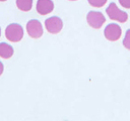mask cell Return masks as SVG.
Instances as JSON below:
<instances>
[{"label":"cell","instance_id":"1","mask_svg":"<svg viewBox=\"0 0 130 121\" xmlns=\"http://www.w3.org/2000/svg\"><path fill=\"white\" fill-rule=\"evenodd\" d=\"M5 36L8 40L12 42H17L21 40L23 36V29L21 25L17 23H11L5 28Z\"/></svg>","mask_w":130,"mask_h":121},{"label":"cell","instance_id":"2","mask_svg":"<svg viewBox=\"0 0 130 121\" xmlns=\"http://www.w3.org/2000/svg\"><path fill=\"white\" fill-rule=\"evenodd\" d=\"M106 12H107L108 16L111 19L116 20V21H119V22H125L128 19V14L126 12L120 10L114 2H112V3L109 4L108 8L106 9Z\"/></svg>","mask_w":130,"mask_h":121},{"label":"cell","instance_id":"3","mask_svg":"<svg viewBox=\"0 0 130 121\" xmlns=\"http://www.w3.org/2000/svg\"><path fill=\"white\" fill-rule=\"evenodd\" d=\"M86 20H87V23L92 28L98 29V28H101L102 25L105 23L106 18L103 15L102 12H99V11H89L87 13Z\"/></svg>","mask_w":130,"mask_h":121},{"label":"cell","instance_id":"4","mask_svg":"<svg viewBox=\"0 0 130 121\" xmlns=\"http://www.w3.org/2000/svg\"><path fill=\"white\" fill-rule=\"evenodd\" d=\"M104 34H105V37L110 40V41H115V40H118L122 34V30H121V27L116 24V23H110L106 26L105 30H104Z\"/></svg>","mask_w":130,"mask_h":121},{"label":"cell","instance_id":"5","mask_svg":"<svg viewBox=\"0 0 130 121\" xmlns=\"http://www.w3.org/2000/svg\"><path fill=\"white\" fill-rule=\"evenodd\" d=\"M27 34L32 38H39L43 35V26L37 19H31L26 24Z\"/></svg>","mask_w":130,"mask_h":121},{"label":"cell","instance_id":"6","mask_svg":"<svg viewBox=\"0 0 130 121\" xmlns=\"http://www.w3.org/2000/svg\"><path fill=\"white\" fill-rule=\"evenodd\" d=\"M45 26H46V29L50 33L56 34L61 31V29L63 27V22H62L61 18H59L57 16H52L45 20Z\"/></svg>","mask_w":130,"mask_h":121},{"label":"cell","instance_id":"7","mask_svg":"<svg viewBox=\"0 0 130 121\" xmlns=\"http://www.w3.org/2000/svg\"><path fill=\"white\" fill-rule=\"evenodd\" d=\"M54 9V3L52 0H38L37 2V11L41 15L49 14Z\"/></svg>","mask_w":130,"mask_h":121},{"label":"cell","instance_id":"8","mask_svg":"<svg viewBox=\"0 0 130 121\" xmlns=\"http://www.w3.org/2000/svg\"><path fill=\"white\" fill-rule=\"evenodd\" d=\"M13 54V47L6 43V42H0V56L3 58H9Z\"/></svg>","mask_w":130,"mask_h":121},{"label":"cell","instance_id":"9","mask_svg":"<svg viewBox=\"0 0 130 121\" xmlns=\"http://www.w3.org/2000/svg\"><path fill=\"white\" fill-rule=\"evenodd\" d=\"M16 6L21 11H29L32 7V0H16Z\"/></svg>","mask_w":130,"mask_h":121},{"label":"cell","instance_id":"10","mask_svg":"<svg viewBox=\"0 0 130 121\" xmlns=\"http://www.w3.org/2000/svg\"><path fill=\"white\" fill-rule=\"evenodd\" d=\"M87 1L93 7H103L107 2V0H87Z\"/></svg>","mask_w":130,"mask_h":121},{"label":"cell","instance_id":"11","mask_svg":"<svg viewBox=\"0 0 130 121\" xmlns=\"http://www.w3.org/2000/svg\"><path fill=\"white\" fill-rule=\"evenodd\" d=\"M123 45L130 50V29H128L126 31V34H125V37H124V40H123Z\"/></svg>","mask_w":130,"mask_h":121},{"label":"cell","instance_id":"12","mask_svg":"<svg viewBox=\"0 0 130 121\" xmlns=\"http://www.w3.org/2000/svg\"><path fill=\"white\" fill-rule=\"evenodd\" d=\"M119 2L122 7L130 9V0H119Z\"/></svg>","mask_w":130,"mask_h":121},{"label":"cell","instance_id":"13","mask_svg":"<svg viewBox=\"0 0 130 121\" xmlns=\"http://www.w3.org/2000/svg\"><path fill=\"white\" fill-rule=\"evenodd\" d=\"M3 70H4V67H3V64L0 62V76L2 75V73H3Z\"/></svg>","mask_w":130,"mask_h":121},{"label":"cell","instance_id":"14","mask_svg":"<svg viewBox=\"0 0 130 121\" xmlns=\"http://www.w3.org/2000/svg\"><path fill=\"white\" fill-rule=\"evenodd\" d=\"M0 35H1V28H0Z\"/></svg>","mask_w":130,"mask_h":121},{"label":"cell","instance_id":"15","mask_svg":"<svg viewBox=\"0 0 130 121\" xmlns=\"http://www.w3.org/2000/svg\"><path fill=\"white\" fill-rule=\"evenodd\" d=\"M0 1H6V0H0Z\"/></svg>","mask_w":130,"mask_h":121},{"label":"cell","instance_id":"16","mask_svg":"<svg viewBox=\"0 0 130 121\" xmlns=\"http://www.w3.org/2000/svg\"><path fill=\"white\" fill-rule=\"evenodd\" d=\"M70 1H75V0H70Z\"/></svg>","mask_w":130,"mask_h":121}]
</instances>
